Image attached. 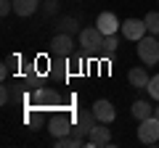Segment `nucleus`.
Listing matches in <instances>:
<instances>
[{"label": "nucleus", "instance_id": "nucleus-18", "mask_svg": "<svg viewBox=\"0 0 159 148\" xmlns=\"http://www.w3.org/2000/svg\"><path fill=\"white\" fill-rule=\"evenodd\" d=\"M66 66H69V74H77L80 69H82V58H80L77 53H72V56H69V63H66Z\"/></svg>", "mask_w": 159, "mask_h": 148}, {"label": "nucleus", "instance_id": "nucleus-2", "mask_svg": "<svg viewBox=\"0 0 159 148\" xmlns=\"http://www.w3.org/2000/svg\"><path fill=\"white\" fill-rule=\"evenodd\" d=\"M103 37H106V34H103L98 27H85L82 32H80V45H82L85 53L96 56V53L101 50V45H103Z\"/></svg>", "mask_w": 159, "mask_h": 148}, {"label": "nucleus", "instance_id": "nucleus-4", "mask_svg": "<svg viewBox=\"0 0 159 148\" xmlns=\"http://www.w3.org/2000/svg\"><path fill=\"white\" fill-rule=\"evenodd\" d=\"M74 34H66V32H58L56 37L51 40V53L53 56H64V58H69L74 53V40H72Z\"/></svg>", "mask_w": 159, "mask_h": 148}, {"label": "nucleus", "instance_id": "nucleus-1", "mask_svg": "<svg viewBox=\"0 0 159 148\" xmlns=\"http://www.w3.org/2000/svg\"><path fill=\"white\" fill-rule=\"evenodd\" d=\"M138 58H141L146 66L159 63V40L154 34H146V37L138 40Z\"/></svg>", "mask_w": 159, "mask_h": 148}, {"label": "nucleus", "instance_id": "nucleus-21", "mask_svg": "<svg viewBox=\"0 0 159 148\" xmlns=\"http://www.w3.org/2000/svg\"><path fill=\"white\" fill-rule=\"evenodd\" d=\"M0 101H3V106H8V103L13 101V87L3 85V95H0Z\"/></svg>", "mask_w": 159, "mask_h": 148}, {"label": "nucleus", "instance_id": "nucleus-22", "mask_svg": "<svg viewBox=\"0 0 159 148\" xmlns=\"http://www.w3.org/2000/svg\"><path fill=\"white\" fill-rule=\"evenodd\" d=\"M11 11H13V0H0V13H3V16H8Z\"/></svg>", "mask_w": 159, "mask_h": 148}, {"label": "nucleus", "instance_id": "nucleus-8", "mask_svg": "<svg viewBox=\"0 0 159 148\" xmlns=\"http://www.w3.org/2000/svg\"><path fill=\"white\" fill-rule=\"evenodd\" d=\"M96 27L101 29L103 34H117V29L122 27V24H119V19L114 16L111 11H103V13H98V19H96Z\"/></svg>", "mask_w": 159, "mask_h": 148}, {"label": "nucleus", "instance_id": "nucleus-20", "mask_svg": "<svg viewBox=\"0 0 159 148\" xmlns=\"http://www.w3.org/2000/svg\"><path fill=\"white\" fill-rule=\"evenodd\" d=\"M146 90H148V95H151L154 101H159V74H157V77H151V82H148Z\"/></svg>", "mask_w": 159, "mask_h": 148}, {"label": "nucleus", "instance_id": "nucleus-19", "mask_svg": "<svg viewBox=\"0 0 159 148\" xmlns=\"http://www.w3.org/2000/svg\"><path fill=\"white\" fill-rule=\"evenodd\" d=\"M13 63H19V58H13V56H8L6 61H3V69H0V77L3 80H8V74H11V66Z\"/></svg>", "mask_w": 159, "mask_h": 148}, {"label": "nucleus", "instance_id": "nucleus-11", "mask_svg": "<svg viewBox=\"0 0 159 148\" xmlns=\"http://www.w3.org/2000/svg\"><path fill=\"white\" fill-rule=\"evenodd\" d=\"M127 80H130V85L135 87V90H143V87H148L151 77H148L146 66H133L130 72H127Z\"/></svg>", "mask_w": 159, "mask_h": 148}, {"label": "nucleus", "instance_id": "nucleus-9", "mask_svg": "<svg viewBox=\"0 0 159 148\" xmlns=\"http://www.w3.org/2000/svg\"><path fill=\"white\" fill-rule=\"evenodd\" d=\"M74 127H72V119H69V116H53L51 119V124H48V132H51L53 137H64V135H69V132H72Z\"/></svg>", "mask_w": 159, "mask_h": 148}, {"label": "nucleus", "instance_id": "nucleus-17", "mask_svg": "<svg viewBox=\"0 0 159 148\" xmlns=\"http://www.w3.org/2000/svg\"><path fill=\"white\" fill-rule=\"evenodd\" d=\"M58 8H61V0H45V3H43V13H45V16H56Z\"/></svg>", "mask_w": 159, "mask_h": 148}, {"label": "nucleus", "instance_id": "nucleus-12", "mask_svg": "<svg viewBox=\"0 0 159 148\" xmlns=\"http://www.w3.org/2000/svg\"><path fill=\"white\" fill-rule=\"evenodd\" d=\"M40 8V0H13V11H16V16H32L34 11Z\"/></svg>", "mask_w": 159, "mask_h": 148}, {"label": "nucleus", "instance_id": "nucleus-13", "mask_svg": "<svg viewBox=\"0 0 159 148\" xmlns=\"http://www.w3.org/2000/svg\"><path fill=\"white\" fill-rule=\"evenodd\" d=\"M133 116H135L138 122L148 119V116H154V106L146 103V101H135V103H133Z\"/></svg>", "mask_w": 159, "mask_h": 148}, {"label": "nucleus", "instance_id": "nucleus-23", "mask_svg": "<svg viewBox=\"0 0 159 148\" xmlns=\"http://www.w3.org/2000/svg\"><path fill=\"white\" fill-rule=\"evenodd\" d=\"M154 116H157V119H159V106H154Z\"/></svg>", "mask_w": 159, "mask_h": 148}, {"label": "nucleus", "instance_id": "nucleus-3", "mask_svg": "<svg viewBox=\"0 0 159 148\" xmlns=\"http://www.w3.org/2000/svg\"><path fill=\"white\" fill-rule=\"evenodd\" d=\"M138 140L146 143V146L159 143V119L157 116H148V119L141 122V127H138Z\"/></svg>", "mask_w": 159, "mask_h": 148}, {"label": "nucleus", "instance_id": "nucleus-16", "mask_svg": "<svg viewBox=\"0 0 159 148\" xmlns=\"http://www.w3.org/2000/svg\"><path fill=\"white\" fill-rule=\"evenodd\" d=\"M146 29H148V34H159V11H151V13H146Z\"/></svg>", "mask_w": 159, "mask_h": 148}, {"label": "nucleus", "instance_id": "nucleus-14", "mask_svg": "<svg viewBox=\"0 0 159 148\" xmlns=\"http://www.w3.org/2000/svg\"><path fill=\"white\" fill-rule=\"evenodd\" d=\"M58 32H66V34H77V32H82V29H80V21L74 16H61L58 19Z\"/></svg>", "mask_w": 159, "mask_h": 148}, {"label": "nucleus", "instance_id": "nucleus-5", "mask_svg": "<svg viewBox=\"0 0 159 148\" xmlns=\"http://www.w3.org/2000/svg\"><path fill=\"white\" fill-rule=\"evenodd\" d=\"M146 21L143 19H125L122 21V37L125 40H133V42H138L141 37H146Z\"/></svg>", "mask_w": 159, "mask_h": 148}, {"label": "nucleus", "instance_id": "nucleus-6", "mask_svg": "<svg viewBox=\"0 0 159 148\" xmlns=\"http://www.w3.org/2000/svg\"><path fill=\"white\" fill-rule=\"evenodd\" d=\"M88 146H93V148L111 146V132H109V127L103 124V122H98V124L93 127V132L88 135Z\"/></svg>", "mask_w": 159, "mask_h": 148}, {"label": "nucleus", "instance_id": "nucleus-7", "mask_svg": "<svg viewBox=\"0 0 159 148\" xmlns=\"http://www.w3.org/2000/svg\"><path fill=\"white\" fill-rule=\"evenodd\" d=\"M93 114H96V119L103 122V124H111V122L117 119V111H114L111 101H103V98L93 103Z\"/></svg>", "mask_w": 159, "mask_h": 148}, {"label": "nucleus", "instance_id": "nucleus-10", "mask_svg": "<svg viewBox=\"0 0 159 148\" xmlns=\"http://www.w3.org/2000/svg\"><path fill=\"white\" fill-rule=\"evenodd\" d=\"M96 124H98V119H96V114H93V108H82V111L77 114V124L74 127H77L82 135H90Z\"/></svg>", "mask_w": 159, "mask_h": 148}, {"label": "nucleus", "instance_id": "nucleus-15", "mask_svg": "<svg viewBox=\"0 0 159 148\" xmlns=\"http://www.w3.org/2000/svg\"><path fill=\"white\" fill-rule=\"evenodd\" d=\"M117 48H119V40L114 37V34H106V37H103V45H101V50H98V56H103V58H111L114 53H117Z\"/></svg>", "mask_w": 159, "mask_h": 148}]
</instances>
